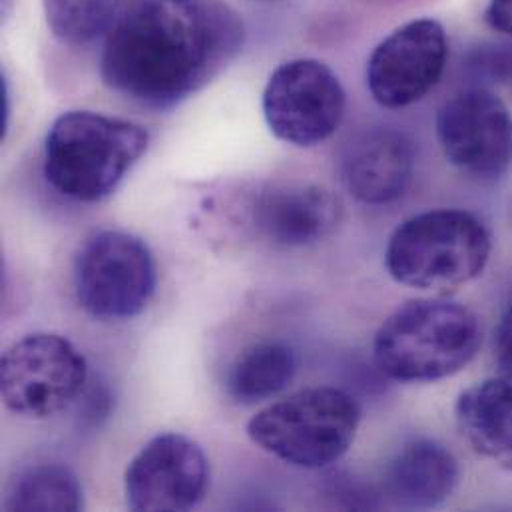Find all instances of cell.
<instances>
[{
    "instance_id": "1",
    "label": "cell",
    "mask_w": 512,
    "mask_h": 512,
    "mask_svg": "<svg viewBox=\"0 0 512 512\" xmlns=\"http://www.w3.org/2000/svg\"><path fill=\"white\" fill-rule=\"evenodd\" d=\"M244 38L226 0H140L108 32L102 78L134 102L170 108L212 82Z\"/></svg>"
},
{
    "instance_id": "2",
    "label": "cell",
    "mask_w": 512,
    "mask_h": 512,
    "mask_svg": "<svg viewBox=\"0 0 512 512\" xmlns=\"http://www.w3.org/2000/svg\"><path fill=\"white\" fill-rule=\"evenodd\" d=\"M483 343L479 317L463 303L429 297L395 309L373 341L375 363L399 383H435L461 373Z\"/></svg>"
},
{
    "instance_id": "3",
    "label": "cell",
    "mask_w": 512,
    "mask_h": 512,
    "mask_svg": "<svg viewBox=\"0 0 512 512\" xmlns=\"http://www.w3.org/2000/svg\"><path fill=\"white\" fill-rule=\"evenodd\" d=\"M150 136L144 126L88 110L58 116L44 142V178L76 202L108 198L140 162Z\"/></svg>"
},
{
    "instance_id": "4",
    "label": "cell",
    "mask_w": 512,
    "mask_h": 512,
    "mask_svg": "<svg viewBox=\"0 0 512 512\" xmlns=\"http://www.w3.org/2000/svg\"><path fill=\"white\" fill-rule=\"evenodd\" d=\"M493 238L481 218L465 210H431L405 220L389 238V275L421 291H447L483 275Z\"/></svg>"
},
{
    "instance_id": "5",
    "label": "cell",
    "mask_w": 512,
    "mask_h": 512,
    "mask_svg": "<svg viewBox=\"0 0 512 512\" xmlns=\"http://www.w3.org/2000/svg\"><path fill=\"white\" fill-rule=\"evenodd\" d=\"M361 407L347 391L313 387L261 409L248 435L261 451L307 471L335 465L351 449Z\"/></svg>"
},
{
    "instance_id": "6",
    "label": "cell",
    "mask_w": 512,
    "mask_h": 512,
    "mask_svg": "<svg viewBox=\"0 0 512 512\" xmlns=\"http://www.w3.org/2000/svg\"><path fill=\"white\" fill-rule=\"evenodd\" d=\"M158 285L150 248L136 236L106 230L92 236L74 263L82 309L98 321H128L144 313Z\"/></svg>"
},
{
    "instance_id": "7",
    "label": "cell",
    "mask_w": 512,
    "mask_h": 512,
    "mask_svg": "<svg viewBox=\"0 0 512 512\" xmlns=\"http://www.w3.org/2000/svg\"><path fill=\"white\" fill-rule=\"evenodd\" d=\"M86 377V359L68 339L32 333L10 345L2 357V401L16 417L44 421L78 399Z\"/></svg>"
},
{
    "instance_id": "8",
    "label": "cell",
    "mask_w": 512,
    "mask_h": 512,
    "mask_svg": "<svg viewBox=\"0 0 512 512\" xmlns=\"http://www.w3.org/2000/svg\"><path fill=\"white\" fill-rule=\"evenodd\" d=\"M261 108L271 134L297 148L329 140L345 114V90L339 76L321 60L295 58L269 76Z\"/></svg>"
},
{
    "instance_id": "9",
    "label": "cell",
    "mask_w": 512,
    "mask_h": 512,
    "mask_svg": "<svg viewBox=\"0 0 512 512\" xmlns=\"http://www.w3.org/2000/svg\"><path fill=\"white\" fill-rule=\"evenodd\" d=\"M437 138L451 166L477 180H497L512 166V114L491 90L469 88L437 112Z\"/></svg>"
},
{
    "instance_id": "10",
    "label": "cell",
    "mask_w": 512,
    "mask_h": 512,
    "mask_svg": "<svg viewBox=\"0 0 512 512\" xmlns=\"http://www.w3.org/2000/svg\"><path fill=\"white\" fill-rule=\"evenodd\" d=\"M210 489V463L202 447L178 433L148 441L124 475L126 503L132 511L196 509Z\"/></svg>"
},
{
    "instance_id": "11",
    "label": "cell",
    "mask_w": 512,
    "mask_h": 512,
    "mask_svg": "<svg viewBox=\"0 0 512 512\" xmlns=\"http://www.w3.org/2000/svg\"><path fill=\"white\" fill-rule=\"evenodd\" d=\"M447 58L449 40L443 24L433 18L411 20L373 50L367 88L383 108H407L439 84Z\"/></svg>"
},
{
    "instance_id": "12",
    "label": "cell",
    "mask_w": 512,
    "mask_h": 512,
    "mask_svg": "<svg viewBox=\"0 0 512 512\" xmlns=\"http://www.w3.org/2000/svg\"><path fill=\"white\" fill-rule=\"evenodd\" d=\"M343 216L341 200L317 184H277L252 204L257 234L277 248H309L329 238Z\"/></svg>"
},
{
    "instance_id": "13",
    "label": "cell",
    "mask_w": 512,
    "mask_h": 512,
    "mask_svg": "<svg viewBox=\"0 0 512 512\" xmlns=\"http://www.w3.org/2000/svg\"><path fill=\"white\" fill-rule=\"evenodd\" d=\"M413 170L415 150L411 140L395 130H373L347 150L343 182L355 200L383 206L407 192Z\"/></svg>"
},
{
    "instance_id": "14",
    "label": "cell",
    "mask_w": 512,
    "mask_h": 512,
    "mask_svg": "<svg viewBox=\"0 0 512 512\" xmlns=\"http://www.w3.org/2000/svg\"><path fill=\"white\" fill-rule=\"evenodd\" d=\"M459 477V463L445 445L415 439L387 463L383 489L397 507L429 511L451 499Z\"/></svg>"
},
{
    "instance_id": "15",
    "label": "cell",
    "mask_w": 512,
    "mask_h": 512,
    "mask_svg": "<svg viewBox=\"0 0 512 512\" xmlns=\"http://www.w3.org/2000/svg\"><path fill=\"white\" fill-rule=\"evenodd\" d=\"M455 417L475 453L512 471L511 379L491 377L461 391Z\"/></svg>"
},
{
    "instance_id": "16",
    "label": "cell",
    "mask_w": 512,
    "mask_h": 512,
    "mask_svg": "<svg viewBox=\"0 0 512 512\" xmlns=\"http://www.w3.org/2000/svg\"><path fill=\"white\" fill-rule=\"evenodd\" d=\"M297 373L293 351L275 341L244 349L228 373V393L242 405H256L285 391Z\"/></svg>"
},
{
    "instance_id": "17",
    "label": "cell",
    "mask_w": 512,
    "mask_h": 512,
    "mask_svg": "<svg viewBox=\"0 0 512 512\" xmlns=\"http://www.w3.org/2000/svg\"><path fill=\"white\" fill-rule=\"evenodd\" d=\"M8 511H80L84 495L76 475L62 465H36L22 471L4 503Z\"/></svg>"
},
{
    "instance_id": "18",
    "label": "cell",
    "mask_w": 512,
    "mask_h": 512,
    "mask_svg": "<svg viewBox=\"0 0 512 512\" xmlns=\"http://www.w3.org/2000/svg\"><path fill=\"white\" fill-rule=\"evenodd\" d=\"M130 0H44L46 22L56 38L88 44L110 32L130 10Z\"/></svg>"
},
{
    "instance_id": "19",
    "label": "cell",
    "mask_w": 512,
    "mask_h": 512,
    "mask_svg": "<svg viewBox=\"0 0 512 512\" xmlns=\"http://www.w3.org/2000/svg\"><path fill=\"white\" fill-rule=\"evenodd\" d=\"M495 361L501 375L512 381V303L495 329Z\"/></svg>"
},
{
    "instance_id": "20",
    "label": "cell",
    "mask_w": 512,
    "mask_h": 512,
    "mask_svg": "<svg viewBox=\"0 0 512 512\" xmlns=\"http://www.w3.org/2000/svg\"><path fill=\"white\" fill-rule=\"evenodd\" d=\"M485 18L493 30L512 38V0H491Z\"/></svg>"
}]
</instances>
